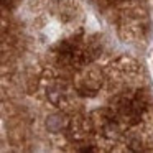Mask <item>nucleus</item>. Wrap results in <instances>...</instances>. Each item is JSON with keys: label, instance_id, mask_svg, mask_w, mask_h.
<instances>
[]
</instances>
